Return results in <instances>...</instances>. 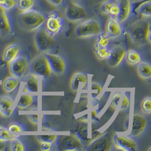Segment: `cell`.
Returning <instances> with one entry per match:
<instances>
[{"mask_svg":"<svg viewBox=\"0 0 151 151\" xmlns=\"http://www.w3.org/2000/svg\"><path fill=\"white\" fill-rule=\"evenodd\" d=\"M9 147V142L0 140V151H7Z\"/></svg>","mask_w":151,"mask_h":151,"instance_id":"cell-46","label":"cell"},{"mask_svg":"<svg viewBox=\"0 0 151 151\" xmlns=\"http://www.w3.org/2000/svg\"><path fill=\"white\" fill-rule=\"evenodd\" d=\"M24 91L28 92H37L39 91V76L31 73L28 74L25 80Z\"/></svg>","mask_w":151,"mask_h":151,"instance_id":"cell-22","label":"cell"},{"mask_svg":"<svg viewBox=\"0 0 151 151\" xmlns=\"http://www.w3.org/2000/svg\"><path fill=\"white\" fill-rule=\"evenodd\" d=\"M65 17L71 22H79L86 20L88 17L87 9L83 5L76 2H71L66 8Z\"/></svg>","mask_w":151,"mask_h":151,"instance_id":"cell-9","label":"cell"},{"mask_svg":"<svg viewBox=\"0 0 151 151\" xmlns=\"http://www.w3.org/2000/svg\"><path fill=\"white\" fill-rule=\"evenodd\" d=\"M31 73L38 76L48 78L52 74L48 59L44 54L35 57L29 65Z\"/></svg>","mask_w":151,"mask_h":151,"instance_id":"cell-8","label":"cell"},{"mask_svg":"<svg viewBox=\"0 0 151 151\" xmlns=\"http://www.w3.org/2000/svg\"><path fill=\"white\" fill-rule=\"evenodd\" d=\"M124 32L122 23L117 18L110 17L106 24V34L110 39L119 37Z\"/></svg>","mask_w":151,"mask_h":151,"instance_id":"cell-17","label":"cell"},{"mask_svg":"<svg viewBox=\"0 0 151 151\" xmlns=\"http://www.w3.org/2000/svg\"><path fill=\"white\" fill-rule=\"evenodd\" d=\"M135 12L141 18L150 19L151 17V0H147L142 2L136 9Z\"/></svg>","mask_w":151,"mask_h":151,"instance_id":"cell-25","label":"cell"},{"mask_svg":"<svg viewBox=\"0 0 151 151\" xmlns=\"http://www.w3.org/2000/svg\"><path fill=\"white\" fill-rule=\"evenodd\" d=\"M88 82L87 76L83 73H76L71 78L70 87L71 90L74 92H78L79 91L85 89Z\"/></svg>","mask_w":151,"mask_h":151,"instance_id":"cell-19","label":"cell"},{"mask_svg":"<svg viewBox=\"0 0 151 151\" xmlns=\"http://www.w3.org/2000/svg\"><path fill=\"white\" fill-rule=\"evenodd\" d=\"M40 148L41 151H50L55 150V148L57 147V143H53L49 142H42L40 143Z\"/></svg>","mask_w":151,"mask_h":151,"instance_id":"cell-40","label":"cell"},{"mask_svg":"<svg viewBox=\"0 0 151 151\" xmlns=\"http://www.w3.org/2000/svg\"><path fill=\"white\" fill-rule=\"evenodd\" d=\"M121 97H122V92L121 91L116 92L113 95L110 104V108L111 109H113V110L117 109L119 103V101L121 99Z\"/></svg>","mask_w":151,"mask_h":151,"instance_id":"cell-34","label":"cell"},{"mask_svg":"<svg viewBox=\"0 0 151 151\" xmlns=\"http://www.w3.org/2000/svg\"><path fill=\"white\" fill-rule=\"evenodd\" d=\"M13 32L12 22L7 10L0 6V36L7 37Z\"/></svg>","mask_w":151,"mask_h":151,"instance_id":"cell-15","label":"cell"},{"mask_svg":"<svg viewBox=\"0 0 151 151\" xmlns=\"http://www.w3.org/2000/svg\"><path fill=\"white\" fill-rule=\"evenodd\" d=\"M21 52V46L18 44H13L7 46L3 53V61L9 65L15 59L19 56Z\"/></svg>","mask_w":151,"mask_h":151,"instance_id":"cell-21","label":"cell"},{"mask_svg":"<svg viewBox=\"0 0 151 151\" xmlns=\"http://www.w3.org/2000/svg\"><path fill=\"white\" fill-rule=\"evenodd\" d=\"M20 82V79L15 76H8L2 83L3 89L7 93H11L17 88Z\"/></svg>","mask_w":151,"mask_h":151,"instance_id":"cell-23","label":"cell"},{"mask_svg":"<svg viewBox=\"0 0 151 151\" xmlns=\"http://www.w3.org/2000/svg\"><path fill=\"white\" fill-rule=\"evenodd\" d=\"M113 2L110 0H106L104 1L103 3L100 6V10L101 12L105 14H109L110 8L112 6Z\"/></svg>","mask_w":151,"mask_h":151,"instance_id":"cell-39","label":"cell"},{"mask_svg":"<svg viewBox=\"0 0 151 151\" xmlns=\"http://www.w3.org/2000/svg\"><path fill=\"white\" fill-rule=\"evenodd\" d=\"M37 5V0H17V6L22 12L34 9Z\"/></svg>","mask_w":151,"mask_h":151,"instance_id":"cell-28","label":"cell"},{"mask_svg":"<svg viewBox=\"0 0 151 151\" xmlns=\"http://www.w3.org/2000/svg\"><path fill=\"white\" fill-rule=\"evenodd\" d=\"M125 58L127 62L131 65H137L142 61L141 54L135 49H130L127 51Z\"/></svg>","mask_w":151,"mask_h":151,"instance_id":"cell-26","label":"cell"},{"mask_svg":"<svg viewBox=\"0 0 151 151\" xmlns=\"http://www.w3.org/2000/svg\"><path fill=\"white\" fill-rule=\"evenodd\" d=\"M9 65V71L11 75L20 79L27 76L29 69L27 58L22 55L18 56Z\"/></svg>","mask_w":151,"mask_h":151,"instance_id":"cell-11","label":"cell"},{"mask_svg":"<svg viewBox=\"0 0 151 151\" xmlns=\"http://www.w3.org/2000/svg\"><path fill=\"white\" fill-rule=\"evenodd\" d=\"M44 55L48 59L52 73L61 76L66 71V62L61 55L49 52H45Z\"/></svg>","mask_w":151,"mask_h":151,"instance_id":"cell-14","label":"cell"},{"mask_svg":"<svg viewBox=\"0 0 151 151\" xmlns=\"http://www.w3.org/2000/svg\"><path fill=\"white\" fill-rule=\"evenodd\" d=\"M19 137V136L10 135L9 134L8 130L4 129L2 131V134L0 135V140H3V141L10 142L12 140L14 139L15 137Z\"/></svg>","mask_w":151,"mask_h":151,"instance_id":"cell-42","label":"cell"},{"mask_svg":"<svg viewBox=\"0 0 151 151\" xmlns=\"http://www.w3.org/2000/svg\"><path fill=\"white\" fill-rule=\"evenodd\" d=\"M101 23L96 19H89L80 23L76 28V34L80 38H91L103 32Z\"/></svg>","mask_w":151,"mask_h":151,"instance_id":"cell-4","label":"cell"},{"mask_svg":"<svg viewBox=\"0 0 151 151\" xmlns=\"http://www.w3.org/2000/svg\"><path fill=\"white\" fill-rule=\"evenodd\" d=\"M141 109L145 114L151 113V99L150 97L145 98L141 103Z\"/></svg>","mask_w":151,"mask_h":151,"instance_id":"cell-35","label":"cell"},{"mask_svg":"<svg viewBox=\"0 0 151 151\" xmlns=\"http://www.w3.org/2000/svg\"><path fill=\"white\" fill-rule=\"evenodd\" d=\"M114 148L117 150L124 151H137L138 146L132 137L122 134H114L113 137Z\"/></svg>","mask_w":151,"mask_h":151,"instance_id":"cell-12","label":"cell"},{"mask_svg":"<svg viewBox=\"0 0 151 151\" xmlns=\"http://www.w3.org/2000/svg\"><path fill=\"white\" fill-rule=\"evenodd\" d=\"M35 43L39 52L45 53L53 47L55 41L53 37L49 34L43 27L37 31L35 36Z\"/></svg>","mask_w":151,"mask_h":151,"instance_id":"cell-10","label":"cell"},{"mask_svg":"<svg viewBox=\"0 0 151 151\" xmlns=\"http://www.w3.org/2000/svg\"><path fill=\"white\" fill-rule=\"evenodd\" d=\"M17 6V0H6L5 4L3 6V8L6 10H12L14 7Z\"/></svg>","mask_w":151,"mask_h":151,"instance_id":"cell-43","label":"cell"},{"mask_svg":"<svg viewBox=\"0 0 151 151\" xmlns=\"http://www.w3.org/2000/svg\"><path fill=\"white\" fill-rule=\"evenodd\" d=\"M131 39L137 45L151 42V22L148 19L140 18L132 23L128 28Z\"/></svg>","mask_w":151,"mask_h":151,"instance_id":"cell-2","label":"cell"},{"mask_svg":"<svg viewBox=\"0 0 151 151\" xmlns=\"http://www.w3.org/2000/svg\"><path fill=\"white\" fill-rule=\"evenodd\" d=\"M64 26L65 19L61 13L55 10L50 12L47 17L44 27L49 34L54 37L62 31Z\"/></svg>","mask_w":151,"mask_h":151,"instance_id":"cell-6","label":"cell"},{"mask_svg":"<svg viewBox=\"0 0 151 151\" xmlns=\"http://www.w3.org/2000/svg\"><path fill=\"white\" fill-rule=\"evenodd\" d=\"M28 118L29 122L34 124H37L39 123V114L37 113L28 114Z\"/></svg>","mask_w":151,"mask_h":151,"instance_id":"cell-44","label":"cell"},{"mask_svg":"<svg viewBox=\"0 0 151 151\" xmlns=\"http://www.w3.org/2000/svg\"><path fill=\"white\" fill-rule=\"evenodd\" d=\"M103 86L97 82H92L90 86L89 92L92 99H96L100 94L103 90Z\"/></svg>","mask_w":151,"mask_h":151,"instance_id":"cell-33","label":"cell"},{"mask_svg":"<svg viewBox=\"0 0 151 151\" xmlns=\"http://www.w3.org/2000/svg\"><path fill=\"white\" fill-rule=\"evenodd\" d=\"M9 147L11 151H24L26 150V146L24 143L18 137L10 141Z\"/></svg>","mask_w":151,"mask_h":151,"instance_id":"cell-30","label":"cell"},{"mask_svg":"<svg viewBox=\"0 0 151 151\" xmlns=\"http://www.w3.org/2000/svg\"><path fill=\"white\" fill-rule=\"evenodd\" d=\"M119 13L118 19L122 23L128 21L133 13V2L132 0H117Z\"/></svg>","mask_w":151,"mask_h":151,"instance_id":"cell-18","label":"cell"},{"mask_svg":"<svg viewBox=\"0 0 151 151\" xmlns=\"http://www.w3.org/2000/svg\"><path fill=\"white\" fill-rule=\"evenodd\" d=\"M137 73L140 78L149 79L151 77V65L147 62L142 61L137 65Z\"/></svg>","mask_w":151,"mask_h":151,"instance_id":"cell-27","label":"cell"},{"mask_svg":"<svg viewBox=\"0 0 151 151\" xmlns=\"http://www.w3.org/2000/svg\"><path fill=\"white\" fill-rule=\"evenodd\" d=\"M130 95L128 93L126 92L122 98L120 111H125L127 110L130 106Z\"/></svg>","mask_w":151,"mask_h":151,"instance_id":"cell-37","label":"cell"},{"mask_svg":"<svg viewBox=\"0 0 151 151\" xmlns=\"http://www.w3.org/2000/svg\"><path fill=\"white\" fill-rule=\"evenodd\" d=\"M90 106L89 99L87 95L81 96L76 108V113H81L88 110Z\"/></svg>","mask_w":151,"mask_h":151,"instance_id":"cell-29","label":"cell"},{"mask_svg":"<svg viewBox=\"0 0 151 151\" xmlns=\"http://www.w3.org/2000/svg\"><path fill=\"white\" fill-rule=\"evenodd\" d=\"M6 0H0V6L3 7L4 5L5 4Z\"/></svg>","mask_w":151,"mask_h":151,"instance_id":"cell-48","label":"cell"},{"mask_svg":"<svg viewBox=\"0 0 151 151\" xmlns=\"http://www.w3.org/2000/svg\"><path fill=\"white\" fill-rule=\"evenodd\" d=\"M119 13V9L118 5L116 2H113L112 6L110 8V12H109V15L110 17L114 18H118V17Z\"/></svg>","mask_w":151,"mask_h":151,"instance_id":"cell-41","label":"cell"},{"mask_svg":"<svg viewBox=\"0 0 151 151\" xmlns=\"http://www.w3.org/2000/svg\"><path fill=\"white\" fill-rule=\"evenodd\" d=\"M126 49L123 45H118L110 49V55L106 59L110 68H116L119 66L125 58Z\"/></svg>","mask_w":151,"mask_h":151,"instance_id":"cell-16","label":"cell"},{"mask_svg":"<svg viewBox=\"0 0 151 151\" xmlns=\"http://www.w3.org/2000/svg\"><path fill=\"white\" fill-rule=\"evenodd\" d=\"M7 130L9 132H22L25 131V127L19 123L13 122L9 125Z\"/></svg>","mask_w":151,"mask_h":151,"instance_id":"cell-38","label":"cell"},{"mask_svg":"<svg viewBox=\"0 0 151 151\" xmlns=\"http://www.w3.org/2000/svg\"><path fill=\"white\" fill-rule=\"evenodd\" d=\"M47 16L39 10L32 9L22 12L19 21L21 27L24 30L33 32L43 27L45 25Z\"/></svg>","mask_w":151,"mask_h":151,"instance_id":"cell-3","label":"cell"},{"mask_svg":"<svg viewBox=\"0 0 151 151\" xmlns=\"http://www.w3.org/2000/svg\"><path fill=\"white\" fill-rule=\"evenodd\" d=\"M1 116H2L0 114V129H2V128H1Z\"/></svg>","mask_w":151,"mask_h":151,"instance_id":"cell-50","label":"cell"},{"mask_svg":"<svg viewBox=\"0 0 151 151\" xmlns=\"http://www.w3.org/2000/svg\"><path fill=\"white\" fill-rule=\"evenodd\" d=\"M101 126L96 119L83 118L79 119L74 126L73 134L79 137L85 147L103 133L100 131Z\"/></svg>","mask_w":151,"mask_h":151,"instance_id":"cell-1","label":"cell"},{"mask_svg":"<svg viewBox=\"0 0 151 151\" xmlns=\"http://www.w3.org/2000/svg\"><path fill=\"white\" fill-rule=\"evenodd\" d=\"M95 52L97 57L101 60H106L110 55V49L107 47H95Z\"/></svg>","mask_w":151,"mask_h":151,"instance_id":"cell-32","label":"cell"},{"mask_svg":"<svg viewBox=\"0 0 151 151\" xmlns=\"http://www.w3.org/2000/svg\"><path fill=\"white\" fill-rule=\"evenodd\" d=\"M52 5L55 7H60L64 4L65 0H47Z\"/></svg>","mask_w":151,"mask_h":151,"instance_id":"cell-45","label":"cell"},{"mask_svg":"<svg viewBox=\"0 0 151 151\" xmlns=\"http://www.w3.org/2000/svg\"><path fill=\"white\" fill-rule=\"evenodd\" d=\"M97 110H94L91 111V119H95V118H96L97 117Z\"/></svg>","mask_w":151,"mask_h":151,"instance_id":"cell-47","label":"cell"},{"mask_svg":"<svg viewBox=\"0 0 151 151\" xmlns=\"http://www.w3.org/2000/svg\"><path fill=\"white\" fill-rule=\"evenodd\" d=\"M36 102V97L31 95H22L19 97L17 106L21 110L27 109L32 106Z\"/></svg>","mask_w":151,"mask_h":151,"instance_id":"cell-24","label":"cell"},{"mask_svg":"<svg viewBox=\"0 0 151 151\" xmlns=\"http://www.w3.org/2000/svg\"><path fill=\"white\" fill-rule=\"evenodd\" d=\"M112 132H104L87 145L86 150L89 151H109L114 148Z\"/></svg>","mask_w":151,"mask_h":151,"instance_id":"cell-7","label":"cell"},{"mask_svg":"<svg viewBox=\"0 0 151 151\" xmlns=\"http://www.w3.org/2000/svg\"><path fill=\"white\" fill-rule=\"evenodd\" d=\"M57 146L58 150L61 151H83L85 147L81 139L73 132L70 135L58 136Z\"/></svg>","mask_w":151,"mask_h":151,"instance_id":"cell-5","label":"cell"},{"mask_svg":"<svg viewBox=\"0 0 151 151\" xmlns=\"http://www.w3.org/2000/svg\"><path fill=\"white\" fill-rule=\"evenodd\" d=\"M110 37L106 33L102 32L97 36L95 47H107L110 43Z\"/></svg>","mask_w":151,"mask_h":151,"instance_id":"cell-31","label":"cell"},{"mask_svg":"<svg viewBox=\"0 0 151 151\" xmlns=\"http://www.w3.org/2000/svg\"><path fill=\"white\" fill-rule=\"evenodd\" d=\"M148 124L147 118L141 114H134L132 118L129 137H137L142 135Z\"/></svg>","mask_w":151,"mask_h":151,"instance_id":"cell-13","label":"cell"},{"mask_svg":"<svg viewBox=\"0 0 151 151\" xmlns=\"http://www.w3.org/2000/svg\"><path fill=\"white\" fill-rule=\"evenodd\" d=\"M14 99L10 96H0V114L4 117H11L14 113Z\"/></svg>","mask_w":151,"mask_h":151,"instance_id":"cell-20","label":"cell"},{"mask_svg":"<svg viewBox=\"0 0 151 151\" xmlns=\"http://www.w3.org/2000/svg\"><path fill=\"white\" fill-rule=\"evenodd\" d=\"M132 2L134 1H135V2H138V1H143V0H132Z\"/></svg>","mask_w":151,"mask_h":151,"instance_id":"cell-49","label":"cell"},{"mask_svg":"<svg viewBox=\"0 0 151 151\" xmlns=\"http://www.w3.org/2000/svg\"><path fill=\"white\" fill-rule=\"evenodd\" d=\"M58 135H38L37 138L40 142H49L55 143H57Z\"/></svg>","mask_w":151,"mask_h":151,"instance_id":"cell-36","label":"cell"}]
</instances>
